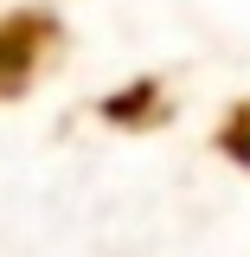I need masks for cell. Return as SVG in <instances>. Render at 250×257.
Instances as JSON below:
<instances>
[{"mask_svg":"<svg viewBox=\"0 0 250 257\" xmlns=\"http://www.w3.org/2000/svg\"><path fill=\"white\" fill-rule=\"evenodd\" d=\"M224 148H231L237 161H250V109H237V122L224 128Z\"/></svg>","mask_w":250,"mask_h":257,"instance_id":"cell-1","label":"cell"}]
</instances>
